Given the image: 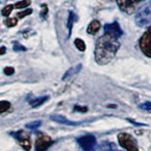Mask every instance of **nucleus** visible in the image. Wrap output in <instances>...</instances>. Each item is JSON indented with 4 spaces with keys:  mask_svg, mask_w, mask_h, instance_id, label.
Returning <instances> with one entry per match:
<instances>
[{
    "mask_svg": "<svg viewBox=\"0 0 151 151\" xmlns=\"http://www.w3.org/2000/svg\"><path fill=\"white\" fill-rule=\"evenodd\" d=\"M76 20V15L73 12H69V16H68V21H67V27H68V29H69V35H71V31H72V27H73V24Z\"/></svg>",
    "mask_w": 151,
    "mask_h": 151,
    "instance_id": "obj_15",
    "label": "nucleus"
},
{
    "mask_svg": "<svg viewBox=\"0 0 151 151\" xmlns=\"http://www.w3.org/2000/svg\"><path fill=\"white\" fill-rule=\"evenodd\" d=\"M120 42L118 38L104 34L96 41L94 48V59L99 65H106L114 59L119 50Z\"/></svg>",
    "mask_w": 151,
    "mask_h": 151,
    "instance_id": "obj_1",
    "label": "nucleus"
},
{
    "mask_svg": "<svg viewBox=\"0 0 151 151\" xmlns=\"http://www.w3.org/2000/svg\"><path fill=\"white\" fill-rule=\"evenodd\" d=\"M13 9H14V5H8V6H6L2 9V12H1L2 15L5 16V17H9V14L12 13Z\"/></svg>",
    "mask_w": 151,
    "mask_h": 151,
    "instance_id": "obj_18",
    "label": "nucleus"
},
{
    "mask_svg": "<svg viewBox=\"0 0 151 151\" xmlns=\"http://www.w3.org/2000/svg\"><path fill=\"white\" fill-rule=\"evenodd\" d=\"M139 108L144 111H151V102H145L143 104H141V105H139Z\"/></svg>",
    "mask_w": 151,
    "mask_h": 151,
    "instance_id": "obj_24",
    "label": "nucleus"
},
{
    "mask_svg": "<svg viewBox=\"0 0 151 151\" xmlns=\"http://www.w3.org/2000/svg\"><path fill=\"white\" fill-rule=\"evenodd\" d=\"M18 23V20L17 18H7L6 20H5V24H6V26L9 27H13L17 25Z\"/></svg>",
    "mask_w": 151,
    "mask_h": 151,
    "instance_id": "obj_19",
    "label": "nucleus"
},
{
    "mask_svg": "<svg viewBox=\"0 0 151 151\" xmlns=\"http://www.w3.org/2000/svg\"><path fill=\"white\" fill-rule=\"evenodd\" d=\"M52 145H53V140L48 135H45L42 132L38 133L35 142V148L37 151H45Z\"/></svg>",
    "mask_w": 151,
    "mask_h": 151,
    "instance_id": "obj_6",
    "label": "nucleus"
},
{
    "mask_svg": "<svg viewBox=\"0 0 151 151\" xmlns=\"http://www.w3.org/2000/svg\"><path fill=\"white\" fill-rule=\"evenodd\" d=\"M13 137L17 140L18 144L20 145L22 147L27 150V151H29L31 148V142H30V137L28 135L27 132L25 131H18L15 132V133H12Z\"/></svg>",
    "mask_w": 151,
    "mask_h": 151,
    "instance_id": "obj_7",
    "label": "nucleus"
},
{
    "mask_svg": "<svg viewBox=\"0 0 151 151\" xmlns=\"http://www.w3.org/2000/svg\"><path fill=\"white\" fill-rule=\"evenodd\" d=\"M6 2H7V0H0V3H2V4L6 3Z\"/></svg>",
    "mask_w": 151,
    "mask_h": 151,
    "instance_id": "obj_31",
    "label": "nucleus"
},
{
    "mask_svg": "<svg viewBox=\"0 0 151 151\" xmlns=\"http://www.w3.org/2000/svg\"><path fill=\"white\" fill-rule=\"evenodd\" d=\"M98 147L101 151H116V145L111 142H102Z\"/></svg>",
    "mask_w": 151,
    "mask_h": 151,
    "instance_id": "obj_13",
    "label": "nucleus"
},
{
    "mask_svg": "<svg viewBox=\"0 0 151 151\" xmlns=\"http://www.w3.org/2000/svg\"><path fill=\"white\" fill-rule=\"evenodd\" d=\"M31 1L30 0H22V1H19L16 2L14 5V8L15 9H24V8H27L30 5Z\"/></svg>",
    "mask_w": 151,
    "mask_h": 151,
    "instance_id": "obj_16",
    "label": "nucleus"
},
{
    "mask_svg": "<svg viewBox=\"0 0 151 151\" xmlns=\"http://www.w3.org/2000/svg\"><path fill=\"white\" fill-rule=\"evenodd\" d=\"M5 53H6V47H5V46H2L1 48H0V56H1V55H4Z\"/></svg>",
    "mask_w": 151,
    "mask_h": 151,
    "instance_id": "obj_29",
    "label": "nucleus"
},
{
    "mask_svg": "<svg viewBox=\"0 0 151 151\" xmlns=\"http://www.w3.org/2000/svg\"><path fill=\"white\" fill-rule=\"evenodd\" d=\"M130 1L136 6V4H138V3H140V2H142V1H144V0H130Z\"/></svg>",
    "mask_w": 151,
    "mask_h": 151,
    "instance_id": "obj_30",
    "label": "nucleus"
},
{
    "mask_svg": "<svg viewBox=\"0 0 151 151\" xmlns=\"http://www.w3.org/2000/svg\"><path fill=\"white\" fill-rule=\"evenodd\" d=\"M88 110L87 107H80V106H75L74 111H79V112H86Z\"/></svg>",
    "mask_w": 151,
    "mask_h": 151,
    "instance_id": "obj_25",
    "label": "nucleus"
},
{
    "mask_svg": "<svg viewBox=\"0 0 151 151\" xmlns=\"http://www.w3.org/2000/svg\"><path fill=\"white\" fill-rule=\"evenodd\" d=\"M116 2L121 11L126 13L130 14L135 11V5L130 0H116Z\"/></svg>",
    "mask_w": 151,
    "mask_h": 151,
    "instance_id": "obj_9",
    "label": "nucleus"
},
{
    "mask_svg": "<svg viewBox=\"0 0 151 151\" xmlns=\"http://www.w3.org/2000/svg\"><path fill=\"white\" fill-rule=\"evenodd\" d=\"M75 45L79 51L83 52V51H85V49H86V45H85V42L81 39H76L75 40Z\"/></svg>",
    "mask_w": 151,
    "mask_h": 151,
    "instance_id": "obj_17",
    "label": "nucleus"
},
{
    "mask_svg": "<svg viewBox=\"0 0 151 151\" xmlns=\"http://www.w3.org/2000/svg\"><path fill=\"white\" fill-rule=\"evenodd\" d=\"M11 108V104L8 101H0V113H3Z\"/></svg>",
    "mask_w": 151,
    "mask_h": 151,
    "instance_id": "obj_20",
    "label": "nucleus"
},
{
    "mask_svg": "<svg viewBox=\"0 0 151 151\" xmlns=\"http://www.w3.org/2000/svg\"><path fill=\"white\" fill-rule=\"evenodd\" d=\"M13 50L14 51H26L27 48L24 45L19 44L18 42H13Z\"/></svg>",
    "mask_w": 151,
    "mask_h": 151,
    "instance_id": "obj_23",
    "label": "nucleus"
},
{
    "mask_svg": "<svg viewBox=\"0 0 151 151\" xmlns=\"http://www.w3.org/2000/svg\"><path fill=\"white\" fill-rule=\"evenodd\" d=\"M127 121H129V123H131V124L135 125V126H146L145 124H142V123H137V122H135V121H133V120H129V119H127Z\"/></svg>",
    "mask_w": 151,
    "mask_h": 151,
    "instance_id": "obj_28",
    "label": "nucleus"
},
{
    "mask_svg": "<svg viewBox=\"0 0 151 151\" xmlns=\"http://www.w3.org/2000/svg\"><path fill=\"white\" fill-rule=\"evenodd\" d=\"M32 9H25V11H23V12H17L16 14V16L18 18H24V17H26L27 15H30V14L32 13Z\"/></svg>",
    "mask_w": 151,
    "mask_h": 151,
    "instance_id": "obj_21",
    "label": "nucleus"
},
{
    "mask_svg": "<svg viewBox=\"0 0 151 151\" xmlns=\"http://www.w3.org/2000/svg\"><path fill=\"white\" fill-rule=\"evenodd\" d=\"M100 26H101V24L98 20H93L90 23V25L88 26L87 32L89 34H96V33L100 29Z\"/></svg>",
    "mask_w": 151,
    "mask_h": 151,
    "instance_id": "obj_12",
    "label": "nucleus"
},
{
    "mask_svg": "<svg viewBox=\"0 0 151 151\" xmlns=\"http://www.w3.org/2000/svg\"><path fill=\"white\" fill-rule=\"evenodd\" d=\"M4 73L7 76H12L14 73V68L13 67H6L4 69Z\"/></svg>",
    "mask_w": 151,
    "mask_h": 151,
    "instance_id": "obj_26",
    "label": "nucleus"
},
{
    "mask_svg": "<svg viewBox=\"0 0 151 151\" xmlns=\"http://www.w3.org/2000/svg\"><path fill=\"white\" fill-rule=\"evenodd\" d=\"M135 23L141 27L151 26V0L137 12Z\"/></svg>",
    "mask_w": 151,
    "mask_h": 151,
    "instance_id": "obj_2",
    "label": "nucleus"
},
{
    "mask_svg": "<svg viewBox=\"0 0 151 151\" xmlns=\"http://www.w3.org/2000/svg\"><path fill=\"white\" fill-rule=\"evenodd\" d=\"M42 12L41 14H42V17H45V16L46 15L47 12H48V9H47V6H46V5H45V4L42 5Z\"/></svg>",
    "mask_w": 151,
    "mask_h": 151,
    "instance_id": "obj_27",
    "label": "nucleus"
},
{
    "mask_svg": "<svg viewBox=\"0 0 151 151\" xmlns=\"http://www.w3.org/2000/svg\"><path fill=\"white\" fill-rule=\"evenodd\" d=\"M82 68V65L81 64H78L76 66H73V67H71L70 69H68L67 71H66V73L64 74V76L63 77V80H65L66 78H71L72 76L76 75L77 73H78L80 70H81Z\"/></svg>",
    "mask_w": 151,
    "mask_h": 151,
    "instance_id": "obj_11",
    "label": "nucleus"
},
{
    "mask_svg": "<svg viewBox=\"0 0 151 151\" xmlns=\"http://www.w3.org/2000/svg\"><path fill=\"white\" fill-rule=\"evenodd\" d=\"M50 119L54 122L59 123V124H63V125H68V126H78L83 123V122H74V121L68 120L66 117L61 116V115H51Z\"/></svg>",
    "mask_w": 151,
    "mask_h": 151,
    "instance_id": "obj_10",
    "label": "nucleus"
},
{
    "mask_svg": "<svg viewBox=\"0 0 151 151\" xmlns=\"http://www.w3.org/2000/svg\"><path fill=\"white\" fill-rule=\"evenodd\" d=\"M118 141L122 147L127 151H139L136 139L129 133L122 132L118 135Z\"/></svg>",
    "mask_w": 151,
    "mask_h": 151,
    "instance_id": "obj_3",
    "label": "nucleus"
},
{
    "mask_svg": "<svg viewBox=\"0 0 151 151\" xmlns=\"http://www.w3.org/2000/svg\"><path fill=\"white\" fill-rule=\"evenodd\" d=\"M140 48L145 56L151 58V26L141 37Z\"/></svg>",
    "mask_w": 151,
    "mask_h": 151,
    "instance_id": "obj_4",
    "label": "nucleus"
},
{
    "mask_svg": "<svg viewBox=\"0 0 151 151\" xmlns=\"http://www.w3.org/2000/svg\"><path fill=\"white\" fill-rule=\"evenodd\" d=\"M48 100V96H41V97H38L31 100L29 102L30 106L32 108H37V107H40L41 105H42L44 103H45V101Z\"/></svg>",
    "mask_w": 151,
    "mask_h": 151,
    "instance_id": "obj_14",
    "label": "nucleus"
},
{
    "mask_svg": "<svg viewBox=\"0 0 151 151\" xmlns=\"http://www.w3.org/2000/svg\"><path fill=\"white\" fill-rule=\"evenodd\" d=\"M42 124L41 121H34V122H31V123H28L27 124V127L29 129H35L37 127H39Z\"/></svg>",
    "mask_w": 151,
    "mask_h": 151,
    "instance_id": "obj_22",
    "label": "nucleus"
},
{
    "mask_svg": "<svg viewBox=\"0 0 151 151\" xmlns=\"http://www.w3.org/2000/svg\"><path fill=\"white\" fill-rule=\"evenodd\" d=\"M104 32H105V34L111 35L115 38H118V39L123 35V30L121 29L118 22H113L105 25V27H104Z\"/></svg>",
    "mask_w": 151,
    "mask_h": 151,
    "instance_id": "obj_8",
    "label": "nucleus"
},
{
    "mask_svg": "<svg viewBox=\"0 0 151 151\" xmlns=\"http://www.w3.org/2000/svg\"><path fill=\"white\" fill-rule=\"evenodd\" d=\"M78 143L84 151H96V139L93 135L88 134L78 139Z\"/></svg>",
    "mask_w": 151,
    "mask_h": 151,
    "instance_id": "obj_5",
    "label": "nucleus"
}]
</instances>
